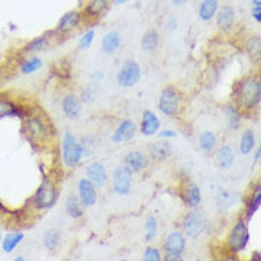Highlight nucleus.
<instances>
[{
  "mask_svg": "<svg viewBox=\"0 0 261 261\" xmlns=\"http://www.w3.org/2000/svg\"><path fill=\"white\" fill-rule=\"evenodd\" d=\"M236 19H237V13L231 6H223L221 9L217 10L216 13V23L221 30H231L233 26L236 24Z\"/></svg>",
  "mask_w": 261,
  "mask_h": 261,
  "instance_id": "nucleus-19",
  "label": "nucleus"
},
{
  "mask_svg": "<svg viewBox=\"0 0 261 261\" xmlns=\"http://www.w3.org/2000/svg\"><path fill=\"white\" fill-rule=\"evenodd\" d=\"M77 193L79 200L85 207H93L97 203V190H96L94 184L90 183L87 178L79 180Z\"/></svg>",
  "mask_w": 261,
  "mask_h": 261,
  "instance_id": "nucleus-11",
  "label": "nucleus"
},
{
  "mask_svg": "<svg viewBox=\"0 0 261 261\" xmlns=\"http://www.w3.org/2000/svg\"><path fill=\"white\" fill-rule=\"evenodd\" d=\"M46 46H47V39L44 36H42V37H37V39H35V40H32V42L29 43L28 50L36 53V51H42Z\"/></svg>",
  "mask_w": 261,
  "mask_h": 261,
  "instance_id": "nucleus-40",
  "label": "nucleus"
},
{
  "mask_svg": "<svg viewBox=\"0 0 261 261\" xmlns=\"http://www.w3.org/2000/svg\"><path fill=\"white\" fill-rule=\"evenodd\" d=\"M112 186L117 194L127 196L132 191V186H133V171L128 169L126 164L117 166L112 174Z\"/></svg>",
  "mask_w": 261,
  "mask_h": 261,
  "instance_id": "nucleus-8",
  "label": "nucleus"
},
{
  "mask_svg": "<svg viewBox=\"0 0 261 261\" xmlns=\"http://www.w3.org/2000/svg\"><path fill=\"white\" fill-rule=\"evenodd\" d=\"M166 28H167L169 32H176L177 29H178V21L171 17V19H169V20L166 21Z\"/></svg>",
  "mask_w": 261,
  "mask_h": 261,
  "instance_id": "nucleus-43",
  "label": "nucleus"
},
{
  "mask_svg": "<svg viewBox=\"0 0 261 261\" xmlns=\"http://www.w3.org/2000/svg\"><path fill=\"white\" fill-rule=\"evenodd\" d=\"M130 0H113L114 6H120V5H126V3H128Z\"/></svg>",
  "mask_w": 261,
  "mask_h": 261,
  "instance_id": "nucleus-49",
  "label": "nucleus"
},
{
  "mask_svg": "<svg viewBox=\"0 0 261 261\" xmlns=\"http://www.w3.org/2000/svg\"><path fill=\"white\" fill-rule=\"evenodd\" d=\"M143 260L144 261H162L163 255L160 250L155 247H147L143 253Z\"/></svg>",
  "mask_w": 261,
  "mask_h": 261,
  "instance_id": "nucleus-39",
  "label": "nucleus"
},
{
  "mask_svg": "<svg viewBox=\"0 0 261 261\" xmlns=\"http://www.w3.org/2000/svg\"><path fill=\"white\" fill-rule=\"evenodd\" d=\"M260 155H261V148L257 147L254 153V159H253V167H257V164L260 162Z\"/></svg>",
  "mask_w": 261,
  "mask_h": 261,
  "instance_id": "nucleus-47",
  "label": "nucleus"
},
{
  "mask_svg": "<svg viewBox=\"0 0 261 261\" xmlns=\"http://www.w3.org/2000/svg\"><path fill=\"white\" fill-rule=\"evenodd\" d=\"M43 67V60L40 57H32V59H29L26 60L24 63L21 64L20 67V73L21 74H33L37 70H40Z\"/></svg>",
  "mask_w": 261,
  "mask_h": 261,
  "instance_id": "nucleus-33",
  "label": "nucleus"
},
{
  "mask_svg": "<svg viewBox=\"0 0 261 261\" xmlns=\"http://www.w3.org/2000/svg\"><path fill=\"white\" fill-rule=\"evenodd\" d=\"M139 132L137 124L134 123L132 119H124L119 123V126L112 134V141L114 144H120V143H127V141L133 140L136 133Z\"/></svg>",
  "mask_w": 261,
  "mask_h": 261,
  "instance_id": "nucleus-9",
  "label": "nucleus"
},
{
  "mask_svg": "<svg viewBox=\"0 0 261 261\" xmlns=\"http://www.w3.org/2000/svg\"><path fill=\"white\" fill-rule=\"evenodd\" d=\"M250 240V231H248L247 223L244 220H239L230 230L228 234V248L231 253H240L247 247Z\"/></svg>",
  "mask_w": 261,
  "mask_h": 261,
  "instance_id": "nucleus-7",
  "label": "nucleus"
},
{
  "mask_svg": "<svg viewBox=\"0 0 261 261\" xmlns=\"http://www.w3.org/2000/svg\"><path fill=\"white\" fill-rule=\"evenodd\" d=\"M236 100L239 109L253 110L261 101V80L258 76L243 79L236 90Z\"/></svg>",
  "mask_w": 261,
  "mask_h": 261,
  "instance_id": "nucleus-1",
  "label": "nucleus"
},
{
  "mask_svg": "<svg viewBox=\"0 0 261 261\" xmlns=\"http://www.w3.org/2000/svg\"><path fill=\"white\" fill-rule=\"evenodd\" d=\"M163 247L166 253L181 255L186 251V236L181 231H171L167 234Z\"/></svg>",
  "mask_w": 261,
  "mask_h": 261,
  "instance_id": "nucleus-16",
  "label": "nucleus"
},
{
  "mask_svg": "<svg viewBox=\"0 0 261 261\" xmlns=\"http://www.w3.org/2000/svg\"><path fill=\"white\" fill-rule=\"evenodd\" d=\"M181 105H183V99H181V94L176 87L169 86V87L163 89L162 93H160V97H159L160 113L167 116V117H174L180 113Z\"/></svg>",
  "mask_w": 261,
  "mask_h": 261,
  "instance_id": "nucleus-3",
  "label": "nucleus"
},
{
  "mask_svg": "<svg viewBox=\"0 0 261 261\" xmlns=\"http://www.w3.org/2000/svg\"><path fill=\"white\" fill-rule=\"evenodd\" d=\"M163 260H166V261H181L183 258H181V255H178V254H170V253H166V255L163 257Z\"/></svg>",
  "mask_w": 261,
  "mask_h": 261,
  "instance_id": "nucleus-46",
  "label": "nucleus"
},
{
  "mask_svg": "<svg viewBox=\"0 0 261 261\" xmlns=\"http://www.w3.org/2000/svg\"><path fill=\"white\" fill-rule=\"evenodd\" d=\"M207 220H205L204 213L198 210L197 207H194L191 212H189L184 216L183 223V234L190 237V239H197L200 234L204 231Z\"/></svg>",
  "mask_w": 261,
  "mask_h": 261,
  "instance_id": "nucleus-4",
  "label": "nucleus"
},
{
  "mask_svg": "<svg viewBox=\"0 0 261 261\" xmlns=\"http://www.w3.org/2000/svg\"><path fill=\"white\" fill-rule=\"evenodd\" d=\"M246 49H247L248 56L251 57L253 60L258 62L261 56V40L260 36H253L250 37L246 43Z\"/></svg>",
  "mask_w": 261,
  "mask_h": 261,
  "instance_id": "nucleus-32",
  "label": "nucleus"
},
{
  "mask_svg": "<svg viewBox=\"0 0 261 261\" xmlns=\"http://www.w3.org/2000/svg\"><path fill=\"white\" fill-rule=\"evenodd\" d=\"M66 212L70 216L71 219L77 220L80 217H83L85 214V205L80 203V200L76 196H69L66 200Z\"/></svg>",
  "mask_w": 261,
  "mask_h": 261,
  "instance_id": "nucleus-28",
  "label": "nucleus"
},
{
  "mask_svg": "<svg viewBox=\"0 0 261 261\" xmlns=\"http://www.w3.org/2000/svg\"><path fill=\"white\" fill-rule=\"evenodd\" d=\"M23 240H24V234L20 233V231H13V233L6 234V237L2 239V243H0L2 244V250L5 253H7V254H10V253H13L16 247Z\"/></svg>",
  "mask_w": 261,
  "mask_h": 261,
  "instance_id": "nucleus-27",
  "label": "nucleus"
},
{
  "mask_svg": "<svg viewBox=\"0 0 261 261\" xmlns=\"http://www.w3.org/2000/svg\"><path fill=\"white\" fill-rule=\"evenodd\" d=\"M251 260H260V253H258V251H257V253H253V257H251Z\"/></svg>",
  "mask_w": 261,
  "mask_h": 261,
  "instance_id": "nucleus-50",
  "label": "nucleus"
},
{
  "mask_svg": "<svg viewBox=\"0 0 261 261\" xmlns=\"http://www.w3.org/2000/svg\"><path fill=\"white\" fill-rule=\"evenodd\" d=\"M80 144H82V150H83V155L85 157H89V155L93 154L94 148L97 147V140L92 137V136H87V137H83L80 140Z\"/></svg>",
  "mask_w": 261,
  "mask_h": 261,
  "instance_id": "nucleus-36",
  "label": "nucleus"
},
{
  "mask_svg": "<svg viewBox=\"0 0 261 261\" xmlns=\"http://www.w3.org/2000/svg\"><path fill=\"white\" fill-rule=\"evenodd\" d=\"M160 119L159 116L151 112V110H144L141 114L140 121V133L146 137H153L155 134L160 132Z\"/></svg>",
  "mask_w": 261,
  "mask_h": 261,
  "instance_id": "nucleus-13",
  "label": "nucleus"
},
{
  "mask_svg": "<svg viewBox=\"0 0 261 261\" xmlns=\"http://www.w3.org/2000/svg\"><path fill=\"white\" fill-rule=\"evenodd\" d=\"M110 0H90L86 6V14L90 17H99L107 10Z\"/></svg>",
  "mask_w": 261,
  "mask_h": 261,
  "instance_id": "nucleus-30",
  "label": "nucleus"
},
{
  "mask_svg": "<svg viewBox=\"0 0 261 261\" xmlns=\"http://www.w3.org/2000/svg\"><path fill=\"white\" fill-rule=\"evenodd\" d=\"M80 21H82V14L79 13L77 10H70V12L64 13L60 17V20L57 23L56 30L59 33H62V35L70 33L74 29L79 28Z\"/></svg>",
  "mask_w": 261,
  "mask_h": 261,
  "instance_id": "nucleus-18",
  "label": "nucleus"
},
{
  "mask_svg": "<svg viewBox=\"0 0 261 261\" xmlns=\"http://www.w3.org/2000/svg\"><path fill=\"white\" fill-rule=\"evenodd\" d=\"M62 110H63L64 116L70 120H76L82 116L83 112V103L74 93H67L62 100Z\"/></svg>",
  "mask_w": 261,
  "mask_h": 261,
  "instance_id": "nucleus-10",
  "label": "nucleus"
},
{
  "mask_svg": "<svg viewBox=\"0 0 261 261\" xmlns=\"http://www.w3.org/2000/svg\"><path fill=\"white\" fill-rule=\"evenodd\" d=\"M144 233H146V240L153 241L159 234V223L154 216H150L144 223Z\"/></svg>",
  "mask_w": 261,
  "mask_h": 261,
  "instance_id": "nucleus-35",
  "label": "nucleus"
},
{
  "mask_svg": "<svg viewBox=\"0 0 261 261\" xmlns=\"http://www.w3.org/2000/svg\"><path fill=\"white\" fill-rule=\"evenodd\" d=\"M260 203H261V186L260 183L257 184L254 187V190L251 193V196L248 198L247 201V219H251L253 216H254L257 210L260 208Z\"/></svg>",
  "mask_w": 261,
  "mask_h": 261,
  "instance_id": "nucleus-31",
  "label": "nucleus"
},
{
  "mask_svg": "<svg viewBox=\"0 0 261 261\" xmlns=\"http://www.w3.org/2000/svg\"><path fill=\"white\" fill-rule=\"evenodd\" d=\"M174 6H184L189 0H171Z\"/></svg>",
  "mask_w": 261,
  "mask_h": 261,
  "instance_id": "nucleus-48",
  "label": "nucleus"
},
{
  "mask_svg": "<svg viewBox=\"0 0 261 261\" xmlns=\"http://www.w3.org/2000/svg\"><path fill=\"white\" fill-rule=\"evenodd\" d=\"M57 200V190L55 183L49 180V178H44L43 183L40 184V187L36 191L35 197H33V203H35L36 208L39 210H47L51 208Z\"/></svg>",
  "mask_w": 261,
  "mask_h": 261,
  "instance_id": "nucleus-6",
  "label": "nucleus"
},
{
  "mask_svg": "<svg viewBox=\"0 0 261 261\" xmlns=\"http://www.w3.org/2000/svg\"><path fill=\"white\" fill-rule=\"evenodd\" d=\"M159 44H160V36L155 32L154 29H150L147 30L143 37H141V50L147 55H153L155 50L159 49Z\"/></svg>",
  "mask_w": 261,
  "mask_h": 261,
  "instance_id": "nucleus-23",
  "label": "nucleus"
},
{
  "mask_svg": "<svg viewBox=\"0 0 261 261\" xmlns=\"http://www.w3.org/2000/svg\"><path fill=\"white\" fill-rule=\"evenodd\" d=\"M239 148H240V153L243 155H248L250 153H251V151H253V150H254L255 148V134L253 130L247 128V130L243 133Z\"/></svg>",
  "mask_w": 261,
  "mask_h": 261,
  "instance_id": "nucleus-29",
  "label": "nucleus"
},
{
  "mask_svg": "<svg viewBox=\"0 0 261 261\" xmlns=\"http://www.w3.org/2000/svg\"><path fill=\"white\" fill-rule=\"evenodd\" d=\"M253 19H254L257 23L261 21V6H253Z\"/></svg>",
  "mask_w": 261,
  "mask_h": 261,
  "instance_id": "nucleus-45",
  "label": "nucleus"
},
{
  "mask_svg": "<svg viewBox=\"0 0 261 261\" xmlns=\"http://www.w3.org/2000/svg\"><path fill=\"white\" fill-rule=\"evenodd\" d=\"M173 146L167 139H160L148 146V157L154 162H164L173 155Z\"/></svg>",
  "mask_w": 261,
  "mask_h": 261,
  "instance_id": "nucleus-12",
  "label": "nucleus"
},
{
  "mask_svg": "<svg viewBox=\"0 0 261 261\" xmlns=\"http://www.w3.org/2000/svg\"><path fill=\"white\" fill-rule=\"evenodd\" d=\"M159 137L160 139H174V137H177V132L176 130H171V128H167V130H163V132H160L159 133Z\"/></svg>",
  "mask_w": 261,
  "mask_h": 261,
  "instance_id": "nucleus-42",
  "label": "nucleus"
},
{
  "mask_svg": "<svg viewBox=\"0 0 261 261\" xmlns=\"http://www.w3.org/2000/svg\"><path fill=\"white\" fill-rule=\"evenodd\" d=\"M236 162V153L230 144H223L216 151V163L220 169H231V166Z\"/></svg>",
  "mask_w": 261,
  "mask_h": 261,
  "instance_id": "nucleus-21",
  "label": "nucleus"
},
{
  "mask_svg": "<svg viewBox=\"0 0 261 261\" xmlns=\"http://www.w3.org/2000/svg\"><path fill=\"white\" fill-rule=\"evenodd\" d=\"M94 99H96V92H94V89H92V87H87V89H85L83 90V93H82V103H86V105H90V103H93L94 101Z\"/></svg>",
  "mask_w": 261,
  "mask_h": 261,
  "instance_id": "nucleus-41",
  "label": "nucleus"
},
{
  "mask_svg": "<svg viewBox=\"0 0 261 261\" xmlns=\"http://www.w3.org/2000/svg\"><path fill=\"white\" fill-rule=\"evenodd\" d=\"M59 244H60V233L57 230L46 231V234L43 236V246L50 251H53L59 247Z\"/></svg>",
  "mask_w": 261,
  "mask_h": 261,
  "instance_id": "nucleus-34",
  "label": "nucleus"
},
{
  "mask_svg": "<svg viewBox=\"0 0 261 261\" xmlns=\"http://www.w3.org/2000/svg\"><path fill=\"white\" fill-rule=\"evenodd\" d=\"M62 159L66 167L74 169L85 159L82 144L77 140V137L70 132H66L62 139Z\"/></svg>",
  "mask_w": 261,
  "mask_h": 261,
  "instance_id": "nucleus-2",
  "label": "nucleus"
},
{
  "mask_svg": "<svg viewBox=\"0 0 261 261\" xmlns=\"http://www.w3.org/2000/svg\"><path fill=\"white\" fill-rule=\"evenodd\" d=\"M219 10V0H203L198 6L197 14L201 21H210Z\"/></svg>",
  "mask_w": 261,
  "mask_h": 261,
  "instance_id": "nucleus-24",
  "label": "nucleus"
},
{
  "mask_svg": "<svg viewBox=\"0 0 261 261\" xmlns=\"http://www.w3.org/2000/svg\"><path fill=\"white\" fill-rule=\"evenodd\" d=\"M141 77V69L140 64L137 63L133 59H127L120 70L117 71V85L123 87V89H130L136 86L140 82Z\"/></svg>",
  "mask_w": 261,
  "mask_h": 261,
  "instance_id": "nucleus-5",
  "label": "nucleus"
},
{
  "mask_svg": "<svg viewBox=\"0 0 261 261\" xmlns=\"http://www.w3.org/2000/svg\"><path fill=\"white\" fill-rule=\"evenodd\" d=\"M103 79H105V73H103L101 70L93 71L92 74H90V80H92V82H94V83H96V82L99 83V82H101Z\"/></svg>",
  "mask_w": 261,
  "mask_h": 261,
  "instance_id": "nucleus-44",
  "label": "nucleus"
},
{
  "mask_svg": "<svg viewBox=\"0 0 261 261\" xmlns=\"http://www.w3.org/2000/svg\"><path fill=\"white\" fill-rule=\"evenodd\" d=\"M253 2V6H261V0H251Z\"/></svg>",
  "mask_w": 261,
  "mask_h": 261,
  "instance_id": "nucleus-51",
  "label": "nucleus"
},
{
  "mask_svg": "<svg viewBox=\"0 0 261 261\" xmlns=\"http://www.w3.org/2000/svg\"><path fill=\"white\" fill-rule=\"evenodd\" d=\"M26 128H28L29 136L36 141H43L49 134V130H47L44 121L40 117H30V119H28Z\"/></svg>",
  "mask_w": 261,
  "mask_h": 261,
  "instance_id": "nucleus-20",
  "label": "nucleus"
},
{
  "mask_svg": "<svg viewBox=\"0 0 261 261\" xmlns=\"http://www.w3.org/2000/svg\"><path fill=\"white\" fill-rule=\"evenodd\" d=\"M180 196L183 198L186 205H189L190 208L198 207L200 203H201V190H200V187L194 181H187V183L184 184L183 187H181Z\"/></svg>",
  "mask_w": 261,
  "mask_h": 261,
  "instance_id": "nucleus-17",
  "label": "nucleus"
},
{
  "mask_svg": "<svg viewBox=\"0 0 261 261\" xmlns=\"http://www.w3.org/2000/svg\"><path fill=\"white\" fill-rule=\"evenodd\" d=\"M86 178L94 184L96 189H100L103 186H106L107 180H109V174L107 170L105 167V164L100 162L92 163L90 166H87L86 169Z\"/></svg>",
  "mask_w": 261,
  "mask_h": 261,
  "instance_id": "nucleus-14",
  "label": "nucleus"
},
{
  "mask_svg": "<svg viewBox=\"0 0 261 261\" xmlns=\"http://www.w3.org/2000/svg\"><path fill=\"white\" fill-rule=\"evenodd\" d=\"M94 30L90 29V30H87L86 33L82 35V37L79 39V49L82 50H87L90 46L93 44V40H94Z\"/></svg>",
  "mask_w": 261,
  "mask_h": 261,
  "instance_id": "nucleus-38",
  "label": "nucleus"
},
{
  "mask_svg": "<svg viewBox=\"0 0 261 261\" xmlns=\"http://www.w3.org/2000/svg\"><path fill=\"white\" fill-rule=\"evenodd\" d=\"M224 114L227 117V126L231 132L239 130L241 126V114L239 107L236 105H226L224 106Z\"/></svg>",
  "mask_w": 261,
  "mask_h": 261,
  "instance_id": "nucleus-26",
  "label": "nucleus"
},
{
  "mask_svg": "<svg viewBox=\"0 0 261 261\" xmlns=\"http://www.w3.org/2000/svg\"><path fill=\"white\" fill-rule=\"evenodd\" d=\"M100 46H101V50H103L105 53H107V55H112L114 51H117L119 47L121 46L120 33H119L117 30H110V32H107L106 35L103 36Z\"/></svg>",
  "mask_w": 261,
  "mask_h": 261,
  "instance_id": "nucleus-22",
  "label": "nucleus"
},
{
  "mask_svg": "<svg viewBox=\"0 0 261 261\" xmlns=\"http://www.w3.org/2000/svg\"><path fill=\"white\" fill-rule=\"evenodd\" d=\"M13 114H17V107L9 100L0 99V119L6 116H13Z\"/></svg>",
  "mask_w": 261,
  "mask_h": 261,
  "instance_id": "nucleus-37",
  "label": "nucleus"
},
{
  "mask_svg": "<svg viewBox=\"0 0 261 261\" xmlns=\"http://www.w3.org/2000/svg\"><path fill=\"white\" fill-rule=\"evenodd\" d=\"M2 239H3V237H2V231H0V243H2Z\"/></svg>",
  "mask_w": 261,
  "mask_h": 261,
  "instance_id": "nucleus-53",
  "label": "nucleus"
},
{
  "mask_svg": "<svg viewBox=\"0 0 261 261\" xmlns=\"http://www.w3.org/2000/svg\"><path fill=\"white\" fill-rule=\"evenodd\" d=\"M123 164H126L128 169L132 170L133 173H141L147 169L150 160L148 157L140 150H133V151H128L127 154L124 155V160Z\"/></svg>",
  "mask_w": 261,
  "mask_h": 261,
  "instance_id": "nucleus-15",
  "label": "nucleus"
},
{
  "mask_svg": "<svg viewBox=\"0 0 261 261\" xmlns=\"http://www.w3.org/2000/svg\"><path fill=\"white\" fill-rule=\"evenodd\" d=\"M217 136L212 130H204L198 136V147L201 148L204 153H212L217 147Z\"/></svg>",
  "mask_w": 261,
  "mask_h": 261,
  "instance_id": "nucleus-25",
  "label": "nucleus"
},
{
  "mask_svg": "<svg viewBox=\"0 0 261 261\" xmlns=\"http://www.w3.org/2000/svg\"><path fill=\"white\" fill-rule=\"evenodd\" d=\"M17 260H19V261H23V260H24V258H23L21 255H19V257H16V261H17Z\"/></svg>",
  "mask_w": 261,
  "mask_h": 261,
  "instance_id": "nucleus-52",
  "label": "nucleus"
}]
</instances>
